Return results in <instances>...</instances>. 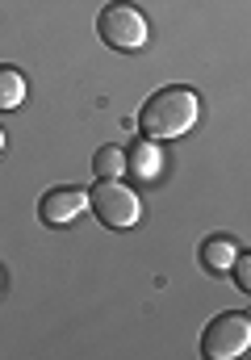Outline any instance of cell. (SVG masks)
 Wrapping results in <instances>:
<instances>
[{"label":"cell","mask_w":251,"mask_h":360,"mask_svg":"<svg viewBox=\"0 0 251 360\" xmlns=\"http://www.w3.org/2000/svg\"><path fill=\"white\" fill-rule=\"evenodd\" d=\"M92 172L101 180H117L122 172H126V151L122 147H96V155H92Z\"/></svg>","instance_id":"obj_9"},{"label":"cell","mask_w":251,"mask_h":360,"mask_svg":"<svg viewBox=\"0 0 251 360\" xmlns=\"http://www.w3.org/2000/svg\"><path fill=\"white\" fill-rule=\"evenodd\" d=\"M96 34H101V42L113 46V51H143L151 25H147V17H143L134 4L113 0V4L101 8V17H96Z\"/></svg>","instance_id":"obj_3"},{"label":"cell","mask_w":251,"mask_h":360,"mask_svg":"<svg viewBox=\"0 0 251 360\" xmlns=\"http://www.w3.org/2000/svg\"><path fill=\"white\" fill-rule=\"evenodd\" d=\"M88 205H92V214L101 218V226H109V231H126V226H134V222L143 218L139 193H134L122 176L117 180H96L92 193H88Z\"/></svg>","instance_id":"obj_2"},{"label":"cell","mask_w":251,"mask_h":360,"mask_svg":"<svg viewBox=\"0 0 251 360\" xmlns=\"http://www.w3.org/2000/svg\"><path fill=\"white\" fill-rule=\"evenodd\" d=\"M84 210H88V188H76V184L51 188V193L38 201V218H42L46 226H67L72 218H80Z\"/></svg>","instance_id":"obj_5"},{"label":"cell","mask_w":251,"mask_h":360,"mask_svg":"<svg viewBox=\"0 0 251 360\" xmlns=\"http://www.w3.org/2000/svg\"><path fill=\"white\" fill-rule=\"evenodd\" d=\"M251 348V314L226 310L201 331V356L205 360H235Z\"/></svg>","instance_id":"obj_4"},{"label":"cell","mask_w":251,"mask_h":360,"mask_svg":"<svg viewBox=\"0 0 251 360\" xmlns=\"http://www.w3.org/2000/svg\"><path fill=\"white\" fill-rule=\"evenodd\" d=\"M231 276H235V285H239L243 293H251V252L235 256V264H231Z\"/></svg>","instance_id":"obj_10"},{"label":"cell","mask_w":251,"mask_h":360,"mask_svg":"<svg viewBox=\"0 0 251 360\" xmlns=\"http://www.w3.org/2000/svg\"><path fill=\"white\" fill-rule=\"evenodd\" d=\"M164 168V155H160V143L155 139H139L126 147V172L134 180H155Z\"/></svg>","instance_id":"obj_6"},{"label":"cell","mask_w":251,"mask_h":360,"mask_svg":"<svg viewBox=\"0 0 251 360\" xmlns=\"http://www.w3.org/2000/svg\"><path fill=\"white\" fill-rule=\"evenodd\" d=\"M0 151H4V130H0Z\"/></svg>","instance_id":"obj_11"},{"label":"cell","mask_w":251,"mask_h":360,"mask_svg":"<svg viewBox=\"0 0 251 360\" xmlns=\"http://www.w3.org/2000/svg\"><path fill=\"white\" fill-rule=\"evenodd\" d=\"M235 243H231V235H210L205 243H201V269L214 272V276H226L231 264H235Z\"/></svg>","instance_id":"obj_7"},{"label":"cell","mask_w":251,"mask_h":360,"mask_svg":"<svg viewBox=\"0 0 251 360\" xmlns=\"http://www.w3.org/2000/svg\"><path fill=\"white\" fill-rule=\"evenodd\" d=\"M201 117V96L184 84H172V89H160L155 96L143 101L134 126L143 139H155V143H167V139H184Z\"/></svg>","instance_id":"obj_1"},{"label":"cell","mask_w":251,"mask_h":360,"mask_svg":"<svg viewBox=\"0 0 251 360\" xmlns=\"http://www.w3.org/2000/svg\"><path fill=\"white\" fill-rule=\"evenodd\" d=\"M25 101V76L8 63H0V113H13Z\"/></svg>","instance_id":"obj_8"}]
</instances>
